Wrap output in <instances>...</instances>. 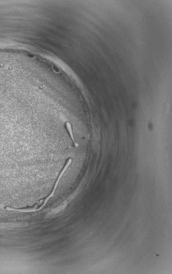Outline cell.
<instances>
[{"label":"cell","instance_id":"2","mask_svg":"<svg viewBox=\"0 0 172 274\" xmlns=\"http://www.w3.org/2000/svg\"><path fill=\"white\" fill-rule=\"evenodd\" d=\"M66 206H67V204L65 203V204H62L61 206H59V207H56L53 210H51L50 212L47 213V217H50L51 216H54V215L58 214L59 212H61L62 210H64Z\"/></svg>","mask_w":172,"mask_h":274},{"label":"cell","instance_id":"3","mask_svg":"<svg viewBox=\"0 0 172 274\" xmlns=\"http://www.w3.org/2000/svg\"><path fill=\"white\" fill-rule=\"evenodd\" d=\"M66 126H67L68 131L69 132V134L70 138H71V140H73V143H74V145H75V146H76V147H78V146H79V144H78L77 143H76V142L75 141V140H74V135H73L72 127H71V125L70 123H69V122H67V123H66Z\"/></svg>","mask_w":172,"mask_h":274},{"label":"cell","instance_id":"1","mask_svg":"<svg viewBox=\"0 0 172 274\" xmlns=\"http://www.w3.org/2000/svg\"><path fill=\"white\" fill-rule=\"evenodd\" d=\"M71 162H72V159H69L68 160V161L67 163V164H65V166H64V168H63V169L62 170V171L60 173V174H59V177H58L57 180V181H56V182L55 184V186H54V187H53V192H52L50 194V195L49 196H48V197H47V198L45 199V201H44V204H43V205H41V207H39V208H38V209H36V208H32V211H33V212L41 210V209H42V208H43V207H44V206H45V204H47V201L49 200V199H50V198H51V197H53V196L54 195V194H55V192L57 188V187H58V185H59V181H60V180L61 179L62 177V176H63V175H64V173L65 172L66 170H67L68 168H69V166H70V164H71Z\"/></svg>","mask_w":172,"mask_h":274}]
</instances>
